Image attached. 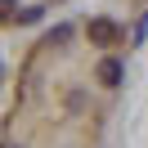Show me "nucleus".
<instances>
[{"mask_svg":"<svg viewBox=\"0 0 148 148\" xmlns=\"http://www.w3.org/2000/svg\"><path fill=\"white\" fill-rule=\"evenodd\" d=\"M85 36H90V45H99V49H112V45L121 40V27H117L112 18H90Z\"/></svg>","mask_w":148,"mask_h":148,"instance_id":"obj_1","label":"nucleus"},{"mask_svg":"<svg viewBox=\"0 0 148 148\" xmlns=\"http://www.w3.org/2000/svg\"><path fill=\"white\" fill-rule=\"evenodd\" d=\"M94 76H99L103 85H121V63H117V58H103V63H99V72H94Z\"/></svg>","mask_w":148,"mask_h":148,"instance_id":"obj_2","label":"nucleus"}]
</instances>
